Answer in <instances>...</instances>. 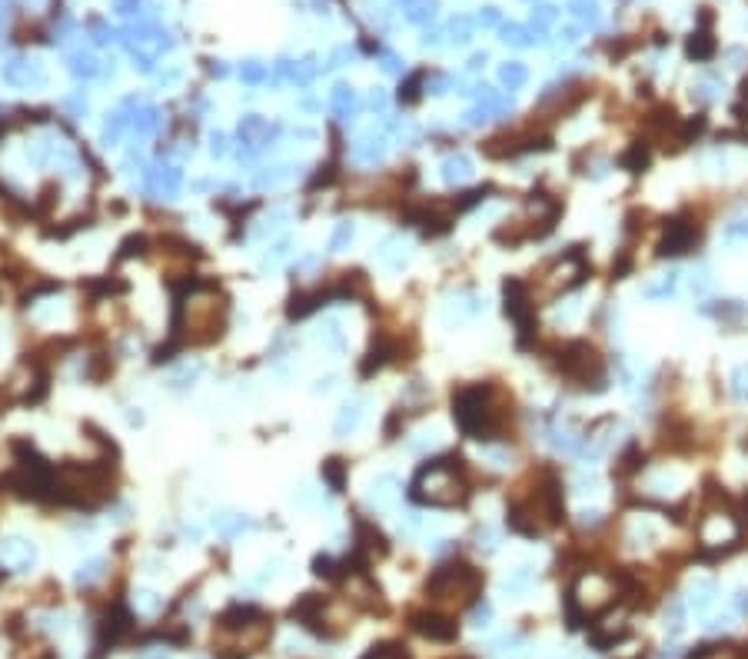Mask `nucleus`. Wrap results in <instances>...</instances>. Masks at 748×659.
Here are the masks:
<instances>
[{"label":"nucleus","instance_id":"1","mask_svg":"<svg viewBox=\"0 0 748 659\" xmlns=\"http://www.w3.org/2000/svg\"><path fill=\"white\" fill-rule=\"evenodd\" d=\"M410 500L419 503V506H432V509L463 506L469 500L463 456L446 453V456H439V460H426V463L416 470V476H412Z\"/></svg>","mask_w":748,"mask_h":659},{"label":"nucleus","instance_id":"2","mask_svg":"<svg viewBox=\"0 0 748 659\" xmlns=\"http://www.w3.org/2000/svg\"><path fill=\"white\" fill-rule=\"evenodd\" d=\"M492 396L496 390L489 383H469L452 393V420L469 440H496L503 430V416Z\"/></svg>","mask_w":748,"mask_h":659},{"label":"nucleus","instance_id":"3","mask_svg":"<svg viewBox=\"0 0 748 659\" xmlns=\"http://www.w3.org/2000/svg\"><path fill=\"white\" fill-rule=\"evenodd\" d=\"M483 573L469 563H443L436 566L426 580V596L436 600V603H449L456 609H466V606L479 603V593H483Z\"/></svg>","mask_w":748,"mask_h":659},{"label":"nucleus","instance_id":"4","mask_svg":"<svg viewBox=\"0 0 748 659\" xmlns=\"http://www.w3.org/2000/svg\"><path fill=\"white\" fill-rule=\"evenodd\" d=\"M552 357H556V370L565 380L579 383L582 390H592V393L605 390V363L589 340H569V343L556 346Z\"/></svg>","mask_w":748,"mask_h":659},{"label":"nucleus","instance_id":"5","mask_svg":"<svg viewBox=\"0 0 748 659\" xmlns=\"http://www.w3.org/2000/svg\"><path fill=\"white\" fill-rule=\"evenodd\" d=\"M503 300H505V317H512L516 326H519V346H529V340L539 333V323H536V303H532L529 286H525L519 277H505Z\"/></svg>","mask_w":748,"mask_h":659},{"label":"nucleus","instance_id":"6","mask_svg":"<svg viewBox=\"0 0 748 659\" xmlns=\"http://www.w3.org/2000/svg\"><path fill=\"white\" fill-rule=\"evenodd\" d=\"M698 237H702V230L695 224L692 217H672V220H665V233H662V240L655 246V257H682V253H689L695 244H698Z\"/></svg>","mask_w":748,"mask_h":659},{"label":"nucleus","instance_id":"7","mask_svg":"<svg viewBox=\"0 0 748 659\" xmlns=\"http://www.w3.org/2000/svg\"><path fill=\"white\" fill-rule=\"evenodd\" d=\"M410 626L419 636L436 640V642H452L459 636V622L452 620V616H446V613H436V609H419V613H412Z\"/></svg>","mask_w":748,"mask_h":659},{"label":"nucleus","instance_id":"8","mask_svg":"<svg viewBox=\"0 0 748 659\" xmlns=\"http://www.w3.org/2000/svg\"><path fill=\"white\" fill-rule=\"evenodd\" d=\"M133 629V616L127 606H113L107 620L100 622V636H97V649H110L117 642H123Z\"/></svg>","mask_w":748,"mask_h":659},{"label":"nucleus","instance_id":"9","mask_svg":"<svg viewBox=\"0 0 748 659\" xmlns=\"http://www.w3.org/2000/svg\"><path fill=\"white\" fill-rule=\"evenodd\" d=\"M34 560H37L34 543H27V540H20V536H10V540L0 543V563L7 566V569H30Z\"/></svg>","mask_w":748,"mask_h":659},{"label":"nucleus","instance_id":"10","mask_svg":"<svg viewBox=\"0 0 748 659\" xmlns=\"http://www.w3.org/2000/svg\"><path fill=\"white\" fill-rule=\"evenodd\" d=\"M399 503V480H396L393 473H383V476H376L373 486H370V506L376 513H386V509H393Z\"/></svg>","mask_w":748,"mask_h":659},{"label":"nucleus","instance_id":"11","mask_svg":"<svg viewBox=\"0 0 748 659\" xmlns=\"http://www.w3.org/2000/svg\"><path fill=\"white\" fill-rule=\"evenodd\" d=\"M356 553H363L366 560L370 556H383V553H390V543H386V536L373 523L356 520Z\"/></svg>","mask_w":748,"mask_h":659},{"label":"nucleus","instance_id":"12","mask_svg":"<svg viewBox=\"0 0 748 659\" xmlns=\"http://www.w3.org/2000/svg\"><path fill=\"white\" fill-rule=\"evenodd\" d=\"M652 164V150H649V140H632L622 157H618V167L629 170V173H645Z\"/></svg>","mask_w":748,"mask_h":659},{"label":"nucleus","instance_id":"13","mask_svg":"<svg viewBox=\"0 0 748 659\" xmlns=\"http://www.w3.org/2000/svg\"><path fill=\"white\" fill-rule=\"evenodd\" d=\"M376 257H379V264L386 266V270H403V266L410 264V246L403 244V237H386L383 246L376 250Z\"/></svg>","mask_w":748,"mask_h":659},{"label":"nucleus","instance_id":"14","mask_svg":"<svg viewBox=\"0 0 748 659\" xmlns=\"http://www.w3.org/2000/svg\"><path fill=\"white\" fill-rule=\"evenodd\" d=\"M642 466H645V453H642V446H638V443H629L625 450L618 453L616 466H612V476H616V480H629V476L642 473Z\"/></svg>","mask_w":748,"mask_h":659},{"label":"nucleus","instance_id":"15","mask_svg":"<svg viewBox=\"0 0 748 659\" xmlns=\"http://www.w3.org/2000/svg\"><path fill=\"white\" fill-rule=\"evenodd\" d=\"M180 180H183L180 167L147 170V184H150V190H156V193H163V197H173V193L180 190Z\"/></svg>","mask_w":748,"mask_h":659},{"label":"nucleus","instance_id":"16","mask_svg":"<svg viewBox=\"0 0 748 659\" xmlns=\"http://www.w3.org/2000/svg\"><path fill=\"white\" fill-rule=\"evenodd\" d=\"M363 413H366V400H363V396H359V400H350V403L339 410V416H336V426H333V430H336V436H350V433H353L356 426L363 423Z\"/></svg>","mask_w":748,"mask_h":659},{"label":"nucleus","instance_id":"17","mask_svg":"<svg viewBox=\"0 0 748 659\" xmlns=\"http://www.w3.org/2000/svg\"><path fill=\"white\" fill-rule=\"evenodd\" d=\"M715 50H718V43H715V37H711L709 30H695L692 37H689V43H685V57L689 60H711Z\"/></svg>","mask_w":748,"mask_h":659},{"label":"nucleus","instance_id":"18","mask_svg":"<svg viewBox=\"0 0 748 659\" xmlns=\"http://www.w3.org/2000/svg\"><path fill=\"white\" fill-rule=\"evenodd\" d=\"M472 177V160H469L466 153H452L443 160V180L446 184H463Z\"/></svg>","mask_w":748,"mask_h":659},{"label":"nucleus","instance_id":"19","mask_svg":"<svg viewBox=\"0 0 748 659\" xmlns=\"http://www.w3.org/2000/svg\"><path fill=\"white\" fill-rule=\"evenodd\" d=\"M622 640H629V629L625 626H618V629H602V626H592V633H589V642H592V649H612L618 646Z\"/></svg>","mask_w":748,"mask_h":659},{"label":"nucleus","instance_id":"20","mask_svg":"<svg viewBox=\"0 0 748 659\" xmlns=\"http://www.w3.org/2000/svg\"><path fill=\"white\" fill-rule=\"evenodd\" d=\"M213 527L220 529V536L233 540V536H240V533L250 527V520H246L243 513H220V516L213 520Z\"/></svg>","mask_w":748,"mask_h":659},{"label":"nucleus","instance_id":"21","mask_svg":"<svg viewBox=\"0 0 748 659\" xmlns=\"http://www.w3.org/2000/svg\"><path fill=\"white\" fill-rule=\"evenodd\" d=\"M323 480H326V486L333 493H343V486H346V463L343 460H326L323 463Z\"/></svg>","mask_w":748,"mask_h":659},{"label":"nucleus","instance_id":"22","mask_svg":"<svg viewBox=\"0 0 748 659\" xmlns=\"http://www.w3.org/2000/svg\"><path fill=\"white\" fill-rule=\"evenodd\" d=\"M353 153L359 164H379V160L386 157V144H383V140H359L353 147Z\"/></svg>","mask_w":748,"mask_h":659},{"label":"nucleus","instance_id":"23","mask_svg":"<svg viewBox=\"0 0 748 659\" xmlns=\"http://www.w3.org/2000/svg\"><path fill=\"white\" fill-rule=\"evenodd\" d=\"M319 343L330 346V350H343V346H346V330H343V323L339 320L323 323V330H319Z\"/></svg>","mask_w":748,"mask_h":659},{"label":"nucleus","instance_id":"24","mask_svg":"<svg viewBox=\"0 0 748 659\" xmlns=\"http://www.w3.org/2000/svg\"><path fill=\"white\" fill-rule=\"evenodd\" d=\"M705 127H709L705 113H695V117H689V120H682V124H678V137H682V144L689 147L692 140H698V137L705 133Z\"/></svg>","mask_w":748,"mask_h":659},{"label":"nucleus","instance_id":"25","mask_svg":"<svg viewBox=\"0 0 748 659\" xmlns=\"http://www.w3.org/2000/svg\"><path fill=\"white\" fill-rule=\"evenodd\" d=\"M675 286H678V273L672 270V273H665L658 283H649L642 293H645V297H652V300H658V297H672Z\"/></svg>","mask_w":748,"mask_h":659},{"label":"nucleus","instance_id":"26","mask_svg":"<svg viewBox=\"0 0 748 659\" xmlns=\"http://www.w3.org/2000/svg\"><path fill=\"white\" fill-rule=\"evenodd\" d=\"M479 306L483 303L476 300V297H466V300H452V306H446V320H466V317H472V313H479Z\"/></svg>","mask_w":748,"mask_h":659},{"label":"nucleus","instance_id":"27","mask_svg":"<svg viewBox=\"0 0 748 659\" xmlns=\"http://www.w3.org/2000/svg\"><path fill=\"white\" fill-rule=\"evenodd\" d=\"M705 313L718 317V320H735V317L745 313V306H742L738 300H718V306H705Z\"/></svg>","mask_w":748,"mask_h":659},{"label":"nucleus","instance_id":"28","mask_svg":"<svg viewBox=\"0 0 748 659\" xmlns=\"http://www.w3.org/2000/svg\"><path fill=\"white\" fill-rule=\"evenodd\" d=\"M350 244H353V224H336L333 237H330V250H333V253H343Z\"/></svg>","mask_w":748,"mask_h":659},{"label":"nucleus","instance_id":"29","mask_svg":"<svg viewBox=\"0 0 748 659\" xmlns=\"http://www.w3.org/2000/svg\"><path fill=\"white\" fill-rule=\"evenodd\" d=\"M722 237L729 240V244H738V240H748V217H738V220H731V224H725V230H722Z\"/></svg>","mask_w":748,"mask_h":659},{"label":"nucleus","instance_id":"30","mask_svg":"<svg viewBox=\"0 0 748 659\" xmlns=\"http://www.w3.org/2000/svg\"><path fill=\"white\" fill-rule=\"evenodd\" d=\"M290 170L293 167H266V173L256 177V187H276V184H283L290 177Z\"/></svg>","mask_w":748,"mask_h":659},{"label":"nucleus","instance_id":"31","mask_svg":"<svg viewBox=\"0 0 748 659\" xmlns=\"http://www.w3.org/2000/svg\"><path fill=\"white\" fill-rule=\"evenodd\" d=\"M103 560H87V563L80 566V573H77V580H80V583H94V580H100V576H103Z\"/></svg>","mask_w":748,"mask_h":659},{"label":"nucleus","instance_id":"32","mask_svg":"<svg viewBox=\"0 0 748 659\" xmlns=\"http://www.w3.org/2000/svg\"><path fill=\"white\" fill-rule=\"evenodd\" d=\"M731 393L738 396V400H748V366H738L731 373Z\"/></svg>","mask_w":748,"mask_h":659},{"label":"nucleus","instance_id":"33","mask_svg":"<svg viewBox=\"0 0 748 659\" xmlns=\"http://www.w3.org/2000/svg\"><path fill=\"white\" fill-rule=\"evenodd\" d=\"M711 593H715V583H711V580L695 583V609H705V606L711 603Z\"/></svg>","mask_w":748,"mask_h":659},{"label":"nucleus","instance_id":"34","mask_svg":"<svg viewBox=\"0 0 748 659\" xmlns=\"http://www.w3.org/2000/svg\"><path fill=\"white\" fill-rule=\"evenodd\" d=\"M147 253V240L143 237H127L120 246V257H143Z\"/></svg>","mask_w":748,"mask_h":659},{"label":"nucleus","instance_id":"35","mask_svg":"<svg viewBox=\"0 0 748 659\" xmlns=\"http://www.w3.org/2000/svg\"><path fill=\"white\" fill-rule=\"evenodd\" d=\"M120 133H123V120H120V113H113V120H107V127H103V144L113 147L120 140Z\"/></svg>","mask_w":748,"mask_h":659},{"label":"nucleus","instance_id":"36","mask_svg":"<svg viewBox=\"0 0 748 659\" xmlns=\"http://www.w3.org/2000/svg\"><path fill=\"white\" fill-rule=\"evenodd\" d=\"M638 230H645V210H629L625 213V233L632 237Z\"/></svg>","mask_w":748,"mask_h":659},{"label":"nucleus","instance_id":"37","mask_svg":"<svg viewBox=\"0 0 748 659\" xmlns=\"http://www.w3.org/2000/svg\"><path fill=\"white\" fill-rule=\"evenodd\" d=\"M313 573H316V576H326V580L339 576V573H336V563H333L330 556H316V560H313Z\"/></svg>","mask_w":748,"mask_h":659},{"label":"nucleus","instance_id":"38","mask_svg":"<svg viewBox=\"0 0 748 659\" xmlns=\"http://www.w3.org/2000/svg\"><path fill=\"white\" fill-rule=\"evenodd\" d=\"M419 83H423V77H412L410 83L399 90V100H403V104H416V100H419Z\"/></svg>","mask_w":748,"mask_h":659},{"label":"nucleus","instance_id":"39","mask_svg":"<svg viewBox=\"0 0 748 659\" xmlns=\"http://www.w3.org/2000/svg\"><path fill=\"white\" fill-rule=\"evenodd\" d=\"M629 270H632V257H629V253H622L616 264H612V277H616V280H622V277H629Z\"/></svg>","mask_w":748,"mask_h":659},{"label":"nucleus","instance_id":"40","mask_svg":"<svg viewBox=\"0 0 748 659\" xmlns=\"http://www.w3.org/2000/svg\"><path fill=\"white\" fill-rule=\"evenodd\" d=\"M503 80H505V83H509V87H519V83H523V80H525V70H523V67H516V63H512V67H505V70H503Z\"/></svg>","mask_w":748,"mask_h":659},{"label":"nucleus","instance_id":"41","mask_svg":"<svg viewBox=\"0 0 748 659\" xmlns=\"http://www.w3.org/2000/svg\"><path fill=\"white\" fill-rule=\"evenodd\" d=\"M735 523H738V527H745L748 523V490L742 493V500L735 503Z\"/></svg>","mask_w":748,"mask_h":659},{"label":"nucleus","instance_id":"42","mask_svg":"<svg viewBox=\"0 0 748 659\" xmlns=\"http://www.w3.org/2000/svg\"><path fill=\"white\" fill-rule=\"evenodd\" d=\"M472 609H476V613H472V620H476V626H486V620H489V616H492V606H489V603H476V606H472Z\"/></svg>","mask_w":748,"mask_h":659},{"label":"nucleus","instance_id":"43","mask_svg":"<svg viewBox=\"0 0 748 659\" xmlns=\"http://www.w3.org/2000/svg\"><path fill=\"white\" fill-rule=\"evenodd\" d=\"M153 127H156V113H153V110H147L140 120H137V133H150Z\"/></svg>","mask_w":748,"mask_h":659},{"label":"nucleus","instance_id":"44","mask_svg":"<svg viewBox=\"0 0 748 659\" xmlns=\"http://www.w3.org/2000/svg\"><path fill=\"white\" fill-rule=\"evenodd\" d=\"M210 153H213V157H223L226 153V137L223 133H213V137H210Z\"/></svg>","mask_w":748,"mask_h":659},{"label":"nucleus","instance_id":"45","mask_svg":"<svg viewBox=\"0 0 748 659\" xmlns=\"http://www.w3.org/2000/svg\"><path fill=\"white\" fill-rule=\"evenodd\" d=\"M196 377H200V366H190V370H183L180 377H173V386H187V383H193Z\"/></svg>","mask_w":748,"mask_h":659},{"label":"nucleus","instance_id":"46","mask_svg":"<svg viewBox=\"0 0 748 659\" xmlns=\"http://www.w3.org/2000/svg\"><path fill=\"white\" fill-rule=\"evenodd\" d=\"M353 97L346 94V87H339V94H336V107H339V113H346V104H350Z\"/></svg>","mask_w":748,"mask_h":659},{"label":"nucleus","instance_id":"47","mask_svg":"<svg viewBox=\"0 0 748 659\" xmlns=\"http://www.w3.org/2000/svg\"><path fill=\"white\" fill-rule=\"evenodd\" d=\"M735 606H738V613H745L748 616V589H742V593L735 596Z\"/></svg>","mask_w":748,"mask_h":659},{"label":"nucleus","instance_id":"48","mask_svg":"<svg viewBox=\"0 0 748 659\" xmlns=\"http://www.w3.org/2000/svg\"><path fill=\"white\" fill-rule=\"evenodd\" d=\"M459 659H472V656H459Z\"/></svg>","mask_w":748,"mask_h":659},{"label":"nucleus","instance_id":"49","mask_svg":"<svg viewBox=\"0 0 748 659\" xmlns=\"http://www.w3.org/2000/svg\"><path fill=\"white\" fill-rule=\"evenodd\" d=\"M156 659H160V656H156Z\"/></svg>","mask_w":748,"mask_h":659}]
</instances>
